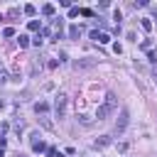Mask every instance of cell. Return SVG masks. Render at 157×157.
I'll return each instance as SVG.
<instances>
[{
  "label": "cell",
  "instance_id": "6da1fadb",
  "mask_svg": "<svg viewBox=\"0 0 157 157\" xmlns=\"http://www.w3.org/2000/svg\"><path fill=\"white\" fill-rule=\"evenodd\" d=\"M115 105H118L115 96H113V93H108V96H105V101L98 105V110H96V118H98V120H105V118H108V115L115 110Z\"/></svg>",
  "mask_w": 157,
  "mask_h": 157
},
{
  "label": "cell",
  "instance_id": "7a4b0ae2",
  "mask_svg": "<svg viewBox=\"0 0 157 157\" xmlns=\"http://www.w3.org/2000/svg\"><path fill=\"white\" fill-rule=\"evenodd\" d=\"M54 110H56L59 118H64V113H66V96H64V93H59V96L54 98Z\"/></svg>",
  "mask_w": 157,
  "mask_h": 157
},
{
  "label": "cell",
  "instance_id": "3957f363",
  "mask_svg": "<svg viewBox=\"0 0 157 157\" xmlns=\"http://www.w3.org/2000/svg\"><path fill=\"white\" fill-rule=\"evenodd\" d=\"M128 120H130V118H128V110L123 108V110H120V115H118V123H115V135H120V132L128 128Z\"/></svg>",
  "mask_w": 157,
  "mask_h": 157
},
{
  "label": "cell",
  "instance_id": "277c9868",
  "mask_svg": "<svg viewBox=\"0 0 157 157\" xmlns=\"http://www.w3.org/2000/svg\"><path fill=\"white\" fill-rule=\"evenodd\" d=\"M91 39L98 42V44H108V42H110V34H108V32H98V29H93V32H91Z\"/></svg>",
  "mask_w": 157,
  "mask_h": 157
},
{
  "label": "cell",
  "instance_id": "5b68a950",
  "mask_svg": "<svg viewBox=\"0 0 157 157\" xmlns=\"http://www.w3.org/2000/svg\"><path fill=\"white\" fill-rule=\"evenodd\" d=\"M29 142H32V152H44V150H47V147H44V140H42L37 132L29 137Z\"/></svg>",
  "mask_w": 157,
  "mask_h": 157
},
{
  "label": "cell",
  "instance_id": "8992f818",
  "mask_svg": "<svg viewBox=\"0 0 157 157\" xmlns=\"http://www.w3.org/2000/svg\"><path fill=\"white\" fill-rule=\"evenodd\" d=\"M110 145V135H101L96 142H93V147H108Z\"/></svg>",
  "mask_w": 157,
  "mask_h": 157
},
{
  "label": "cell",
  "instance_id": "52a82bcc",
  "mask_svg": "<svg viewBox=\"0 0 157 157\" xmlns=\"http://www.w3.org/2000/svg\"><path fill=\"white\" fill-rule=\"evenodd\" d=\"M69 37H71V39H78V37H81V27H78V25H71V27H69Z\"/></svg>",
  "mask_w": 157,
  "mask_h": 157
},
{
  "label": "cell",
  "instance_id": "ba28073f",
  "mask_svg": "<svg viewBox=\"0 0 157 157\" xmlns=\"http://www.w3.org/2000/svg\"><path fill=\"white\" fill-rule=\"evenodd\" d=\"M93 64H96L93 59H83V61H76L74 66H76V69H88V66H93Z\"/></svg>",
  "mask_w": 157,
  "mask_h": 157
},
{
  "label": "cell",
  "instance_id": "9c48e42d",
  "mask_svg": "<svg viewBox=\"0 0 157 157\" xmlns=\"http://www.w3.org/2000/svg\"><path fill=\"white\" fill-rule=\"evenodd\" d=\"M42 15H47V17H52V15H54V5H52V2H47V5H42Z\"/></svg>",
  "mask_w": 157,
  "mask_h": 157
},
{
  "label": "cell",
  "instance_id": "30bf717a",
  "mask_svg": "<svg viewBox=\"0 0 157 157\" xmlns=\"http://www.w3.org/2000/svg\"><path fill=\"white\" fill-rule=\"evenodd\" d=\"M34 110H37V113H42V115H44V113H47V110H49V105H47V103H44V101H39V103H34Z\"/></svg>",
  "mask_w": 157,
  "mask_h": 157
},
{
  "label": "cell",
  "instance_id": "8fae6325",
  "mask_svg": "<svg viewBox=\"0 0 157 157\" xmlns=\"http://www.w3.org/2000/svg\"><path fill=\"white\" fill-rule=\"evenodd\" d=\"M34 12H37L34 5H25V15H27V17H34Z\"/></svg>",
  "mask_w": 157,
  "mask_h": 157
},
{
  "label": "cell",
  "instance_id": "7c38bea8",
  "mask_svg": "<svg viewBox=\"0 0 157 157\" xmlns=\"http://www.w3.org/2000/svg\"><path fill=\"white\" fill-rule=\"evenodd\" d=\"M27 27H29L32 32H39V27H42V25H39V20H29V25H27Z\"/></svg>",
  "mask_w": 157,
  "mask_h": 157
},
{
  "label": "cell",
  "instance_id": "4fadbf2b",
  "mask_svg": "<svg viewBox=\"0 0 157 157\" xmlns=\"http://www.w3.org/2000/svg\"><path fill=\"white\" fill-rule=\"evenodd\" d=\"M140 25H142V29H145V32H150V29H152V22H150L147 17H142V20H140Z\"/></svg>",
  "mask_w": 157,
  "mask_h": 157
},
{
  "label": "cell",
  "instance_id": "5bb4252c",
  "mask_svg": "<svg viewBox=\"0 0 157 157\" xmlns=\"http://www.w3.org/2000/svg\"><path fill=\"white\" fill-rule=\"evenodd\" d=\"M17 42H20V47H29V37H27V34H20Z\"/></svg>",
  "mask_w": 157,
  "mask_h": 157
},
{
  "label": "cell",
  "instance_id": "9a60e30c",
  "mask_svg": "<svg viewBox=\"0 0 157 157\" xmlns=\"http://www.w3.org/2000/svg\"><path fill=\"white\" fill-rule=\"evenodd\" d=\"M2 37H7V39L15 37V29H12V27H5V29H2Z\"/></svg>",
  "mask_w": 157,
  "mask_h": 157
},
{
  "label": "cell",
  "instance_id": "2e32d148",
  "mask_svg": "<svg viewBox=\"0 0 157 157\" xmlns=\"http://www.w3.org/2000/svg\"><path fill=\"white\" fill-rule=\"evenodd\" d=\"M42 42H44V37H42V32H39V34L32 39V44H34V47H42Z\"/></svg>",
  "mask_w": 157,
  "mask_h": 157
},
{
  "label": "cell",
  "instance_id": "e0dca14e",
  "mask_svg": "<svg viewBox=\"0 0 157 157\" xmlns=\"http://www.w3.org/2000/svg\"><path fill=\"white\" fill-rule=\"evenodd\" d=\"M76 15H81V10H78V7H71V10H69V17H76Z\"/></svg>",
  "mask_w": 157,
  "mask_h": 157
},
{
  "label": "cell",
  "instance_id": "ac0fdd59",
  "mask_svg": "<svg viewBox=\"0 0 157 157\" xmlns=\"http://www.w3.org/2000/svg\"><path fill=\"white\" fill-rule=\"evenodd\" d=\"M113 20H115V22L120 25V20H123V15H120V10H115V12H113Z\"/></svg>",
  "mask_w": 157,
  "mask_h": 157
},
{
  "label": "cell",
  "instance_id": "d6986e66",
  "mask_svg": "<svg viewBox=\"0 0 157 157\" xmlns=\"http://www.w3.org/2000/svg\"><path fill=\"white\" fill-rule=\"evenodd\" d=\"M113 52H115V54H123V47H120V44L115 42V44H113Z\"/></svg>",
  "mask_w": 157,
  "mask_h": 157
},
{
  "label": "cell",
  "instance_id": "ffe728a7",
  "mask_svg": "<svg viewBox=\"0 0 157 157\" xmlns=\"http://www.w3.org/2000/svg\"><path fill=\"white\" fill-rule=\"evenodd\" d=\"M47 155H49V157H56V155H59V152H56V150H54V147H47Z\"/></svg>",
  "mask_w": 157,
  "mask_h": 157
},
{
  "label": "cell",
  "instance_id": "44dd1931",
  "mask_svg": "<svg viewBox=\"0 0 157 157\" xmlns=\"http://www.w3.org/2000/svg\"><path fill=\"white\" fill-rule=\"evenodd\" d=\"M5 81H7V74H5V71H0V83H5Z\"/></svg>",
  "mask_w": 157,
  "mask_h": 157
},
{
  "label": "cell",
  "instance_id": "7402d4cb",
  "mask_svg": "<svg viewBox=\"0 0 157 157\" xmlns=\"http://www.w3.org/2000/svg\"><path fill=\"white\" fill-rule=\"evenodd\" d=\"M0 157H5V152H2V147H0Z\"/></svg>",
  "mask_w": 157,
  "mask_h": 157
},
{
  "label": "cell",
  "instance_id": "603a6c76",
  "mask_svg": "<svg viewBox=\"0 0 157 157\" xmlns=\"http://www.w3.org/2000/svg\"><path fill=\"white\" fill-rule=\"evenodd\" d=\"M0 110H2V101H0Z\"/></svg>",
  "mask_w": 157,
  "mask_h": 157
}]
</instances>
